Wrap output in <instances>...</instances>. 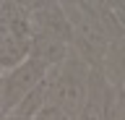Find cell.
Returning <instances> with one entry per match:
<instances>
[{
	"instance_id": "277c9868",
	"label": "cell",
	"mask_w": 125,
	"mask_h": 120,
	"mask_svg": "<svg viewBox=\"0 0 125 120\" xmlns=\"http://www.w3.org/2000/svg\"><path fill=\"white\" fill-rule=\"evenodd\" d=\"M115 94H117V86L109 84L107 76L99 68H91L89 94H86V102H83L76 120H107L109 110H112V102H115Z\"/></svg>"
},
{
	"instance_id": "6da1fadb",
	"label": "cell",
	"mask_w": 125,
	"mask_h": 120,
	"mask_svg": "<svg viewBox=\"0 0 125 120\" xmlns=\"http://www.w3.org/2000/svg\"><path fill=\"white\" fill-rule=\"evenodd\" d=\"M89 78H91V65L83 63L76 52H70V57L62 65L50 71V104L60 107L76 120L89 94Z\"/></svg>"
},
{
	"instance_id": "4fadbf2b",
	"label": "cell",
	"mask_w": 125,
	"mask_h": 120,
	"mask_svg": "<svg viewBox=\"0 0 125 120\" xmlns=\"http://www.w3.org/2000/svg\"><path fill=\"white\" fill-rule=\"evenodd\" d=\"M123 104H125V89H123Z\"/></svg>"
},
{
	"instance_id": "3957f363",
	"label": "cell",
	"mask_w": 125,
	"mask_h": 120,
	"mask_svg": "<svg viewBox=\"0 0 125 120\" xmlns=\"http://www.w3.org/2000/svg\"><path fill=\"white\" fill-rule=\"evenodd\" d=\"M31 8V32L34 34H47V37H57L62 42H73V29L70 21L62 11V3H29Z\"/></svg>"
},
{
	"instance_id": "5bb4252c",
	"label": "cell",
	"mask_w": 125,
	"mask_h": 120,
	"mask_svg": "<svg viewBox=\"0 0 125 120\" xmlns=\"http://www.w3.org/2000/svg\"><path fill=\"white\" fill-rule=\"evenodd\" d=\"M3 34H5V32H3V26H0V37H3Z\"/></svg>"
},
{
	"instance_id": "8992f818",
	"label": "cell",
	"mask_w": 125,
	"mask_h": 120,
	"mask_svg": "<svg viewBox=\"0 0 125 120\" xmlns=\"http://www.w3.org/2000/svg\"><path fill=\"white\" fill-rule=\"evenodd\" d=\"M81 8L94 21V26L104 34L107 42H115L125 34L120 21H117V16H115V11H112V3H104V0H81Z\"/></svg>"
},
{
	"instance_id": "30bf717a",
	"label": "cell",
	"mask_w": 125,
	"mask_h": 120,
	"mask_svg": "<svg viewBox=\"0 0 125 120\" xmlns=\"http://www.w3.org/2000/svg\"><path fill=\"white\" fill-rule=\"evenodd\" d=\"M34 120H73V118H70L68 112H62L60 107H55V104H47V107L39 112Z\"/></svg>"
},
{
	"instance_id": "52a82bcc",
	"label": "cell",
	"mask_w": 125,
	"mask_h": 120,
	"mask_svg": "<svg viewBox=\"0 0 125 120\" xmlns=\"http://www.w3.org/2000/svg\"><path fill=\"white\" fill-rule=\"evenodd\" d=\"M99 71L107 76V81L112 86H117V89L125 86V34L107 47Z\"/></svg>"
},
{
	"instance_id": "5b68a950",
	"label": "cell",
	"mask_w": 125,
	"mask_h": 120,
	"mask_svg": "<svg viewBox=\"0 0 125 120\" xmlns=\"http://www.w3.org/2000/svg\"><path fill=\"white\" fill-rule=\"evenodd\" d=\"M31 60H37V63H42L44 68H57V65H62L65 60L70 57V52H73V47H70L68 42L57 39V37H47V34H34L31 37Z\"/></svg>"
},
{
	"instance_id": "2e32d148",
	"label": "cell",
	"mask_w": 125,
	"mask_h": 120,
	"mask_svg": "<svg viewBox=\"0 0 125 120\" xmlns=\"http://www.w3.org/2000/svg\"><path fill=\"white\" fill-rule=\"evenodd\" d=\"M123 89H125V86H123Z\"/></svg>"
},
{
	"instance_id": "7c38bea8",
	"label": "cell",
	"mask_w": 125,
	"mask_h": 120,
	"mask_svg": "<svg viewBox=\"0 0 125 120\" xmlns=\"http://www.w3.org/2000/svg\"><path fill=\"white\" fill-rule=\"evenodd\" d=\"M5 112V94H3V76H0V115Z\"/></svg>"
},
{
	"instance_id": "ba28073f",
	"label": "cell",
	"mask_w": 125,
	"mask_h": 120,
	"mask_svg": "<svg viewBox=\"0 0 125 120\" xmlns=\"http://www.w3.org/2000/svg\"><path fill=\"white\" fill-rule=\"evenodd\" d=\"M31 42H23V39H16L13 34H3L0 37V68L3 73L13 71L18 65H23L31 55Z\"/></svg>"
},
{
	"instance_id": "8fae6325",
	"label": "cell",
	"mask_w": 125,
	"mask_h": 120,
	"mask_svg": "<svg viewBox=\"0 0 125 120\" xmlns=\"http://www.w3.org/2000/svg\"><path fill=\"white\" fill-rule=\"evenodd\" d=\"M0 120H31V118H23V115H16V112H8V115H0Z\"/></svg>"
},
{
	"instance_id": "9c48e42d",
	"label": "cell",
	"mask_w": 125,
	"mask_h": 120,
	"mask_svg": "<svg viewBox=\"0 0 125 120\" xmlns=\"http://www.w3.org/2000/svg\"><path fill=\"white\" fill-rule=\"evenodd\" d=\"M47 104H50V73H47V78L42 81V84H37V86L31 89L29 94L21 99V104L16 107V115H23V118H37L39 112L44 110Z\"/></svg>"
},
{
	"instance_id": "7a4b0ae2",
	"label": "cell",
	"mask_w": 125,
	"mask_h": 120,
	"mask_svg": "<svg viewBox=\"0 0 125 120\" xmlns=\"http://www.w3.org/2000/svg\"><path fill=\"white\" fill-rule=\"evenodd\" d=\"M47 73H50V68H44L42 63L31 60V57L23 65L3 73V94H5V112H3V115L13 112L16 107L21 104L23 97L29 94L37 84H42V81L47 78Z\"/></svg>"
},
{
	"instance_id": "9a60e30c",
	"label": "cell",
	"mask_w": 125,
	"mask_h": 120,
	"mask_svg": "<svg viewBox=\"0 0 125 120\" xmlns=\"http://www.w3.org/2000/svg\"><path fill=\"white\" fill-rule=\"evenodd\" d=\"M0 76H3V68H0Z\"/></svg>"
}]
</instances>
